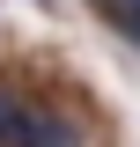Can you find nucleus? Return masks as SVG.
Instances as JSON below:
<instances>
[{"mask_svg":"<svg viewBox=\"0 0 140 147\" xmlns=\"http://www.w3.org/2000/svg\"><path fill=\"white\" fill-rule=\"evenodd\" d=\"M7 147H74V125L52 118V110H22V132H15Z\"/></svg>","mask_w":140,"mask_h":147,"instance_id":"1","label":"nucleus"},{"mask_svg":"<svg viewBox=\"0 0 140 147\" xmlns=\"http://www.w3.org/2000/svg\"><path fill=\"white\" fill-rule=\"evenodd\" d=\"M15 132H22V103H15V96H0V147L15 140Z\"/></svg>","mask_w":140,"mask_h":147,"instance_id":"2","label":"nucleus"}]
</instances>
